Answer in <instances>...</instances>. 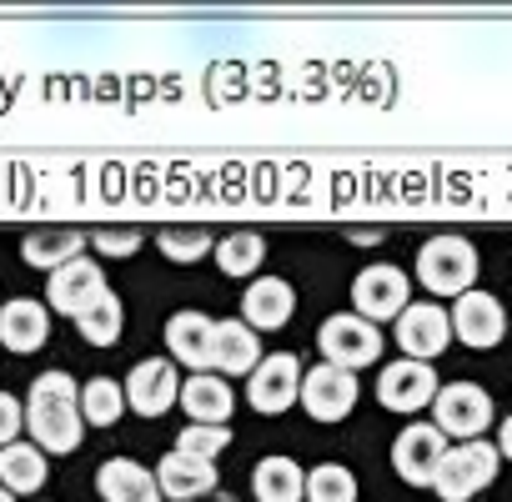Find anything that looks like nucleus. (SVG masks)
<instances>
[{"label":"nucleus","instance_id":"1","mask_svg":"<svg viewBox=\"0 0 512 502\" xmlns=\"http://www.w3.org/2000/svg\"><path fill=\"white\" fill-rule=\"evenodd\" d=\"M26 427H31L41 452H76L81 447L86 417H81V392L66 372H46V377L31 382Z\"/></svg>","mask_w":512,"mask_h":502},{"label":"nucleus","instance_id":"2","mask_svg":"<svg viewBox=\"0 0 512 502\" xmlns=\"http://www.w3.org/2000/svg\"><path fill=\"white\" fill-rule=\"evenodd\" d=\"M417 282L432 297H462V292H472V282H477V251H472V241L467 236H452V231L432 236L417 251Z\"/></svg>","mask_w":512,"mask_h":502},{"label":"nucleus","instance_id":"3","mask_svg":"<svg viewBox=\"0 0 512 502\" xmlns=\"http://www.w3.org/2000/svg\"><path fill=\"white\" fill-rule=\"evenodd\" d=\"M497 462H502V452L492 442H457V447H447L432 487L442 502H467L497 477Z\"/></svg>","mask_w":512,"mask_h":502},{"label":"nucleus","instance_id":"4","mask_svg":"<svg viewBox=\"0 0 512 502\" xmlns=\"http://www.w3.org/2000/svg\"><path fill=\"white\" fill-rule=\"evenodd\" d=\"M317 347H322V362L357 372V367H372L382 357V332L372 322H362L357 312H337L317 327Z\"/></svg>","mask_w":512,"mask_h":502},{"label":"nucleus","instance_id":"5","mask_svg":"<svg viewBox=\"0 0 512 502\" xmlns=\"http://www.w3.org/2000/svg\"><path fill=\"white\" fill-rule=\"evenodd\" d=\"M432 427L442 437H457V442H482L487 422H492V397L477 387V382H452V387H437L432 397Z\"/></svg>","mask_w":512,"mask_h":502},{"label":"nucleus","instance_id":"6","mask_svg":"<svg viewBox=\"0 0 512 502\" xmlns=\"http://www.w3.org/2000/svg\"><path fill=\"white\" fill-rule=\"evenodd\" d=\"M407 297H412V282H407V272L402 267H387V262H377V267H362L357 272V282H352V302H357V317L362 322H397L402 312H407Z\"/></svg>","mask_w":512,"mask_h":502},{"label":"nucleus","instance_id":"7","mask_svg":"<svg viewBox=\"0 0 512 502\" xmlns=\"http://www.w3.org/2000/svg\"><path fill=\"white\" fill-rule=\"evenodd\" d=\"M302 397V362L292 352H272L256 362L251 382H246V402L267 417H282L292 402Z\"/></svg>","mask_w":512,"mask_h":502},{"label":"nucleus","instance_id":"8","mask_svg":"<svg viewBox=\"0 0 512 502\" xmlns=\"http://www.w3.org/2000/svg\"><path fill=\"white\" fill-rule=\"evenodd\" d=\"M432 397H437V372H432V362L397 357V362H387L382 377H377V402L392 407V412H422V407H432Z\"/></svg>","mask_w":512,"mask_h":502},{"label":"nucleus","instance_id":"9","mask_svg":"<svg viewBox=\"0 0 512 502\" xmlns=\"http://www.w3.org/2000/svg\"><path fill=\"white\" fill-rule=\"evenodd\" d=\"M442 457H447V437H442L432 422H412V427H402V437L392 442V467H397V477L412 482V487H432Z\"/></svg>","mask_w":512,"mask_h":502},{"label":"nucleus","instance_id":"10","mask_svg":"<svg viewBox=\"0 0 512 502\" xmlns=\"http://www.w3.org/2000/svg\"><path fill=\"white\" fill-rule=\"evenodd\" d=\"M447 342H452V317L437 302H407V312L397 317V347L412 362H432L447 352Z\"/></svg>","mask_w":512,"mask_h":502},{"label":"nucleus","instance_id":"11","mask_svg":"<svg viewBox=\"0 0 512 502\" xmlns=\"http://www.w3.org/2000/svg\"><path fill=\"white\" fill-rule=\"evenodd\" d=\"M447 317H452V337H462L477 352H487V347H497L507 337V312H502V302L492 292H477V287L462 292Z\"/></svg>","mask_w":512,"mask_h":502},{"label":"nucleus","instance_id":"12","mask_svg":"<svg viewBox=\"0 0 512 502\" xmlns=\"http://www.w3.org/2000/svg\"><path fill=\"white\" fill-rule=\"evenodd\" d=\"M317 422H342L357 402V377L332 367V362H317L312 372H302V397H297Z\"/></svg>","mask_w":512,"mask_h":502},{"label":"nucleus","instance_id":"13","mask_svg":"<svg viewBox=\"0 0 512 502\" xmlns=\"http://www.w3.org/2000/svg\"><path fill=\"white\" fill-rule=\"evenodd\" d=\"M111 287H106V272L91 262V257H76V262H66L61 272H51V287H46V297H51V307L56 312H66L71 322L96 302V297H106Z\"/></svg>","mask_w":512,"mask_h":502},{"label":"nucleus","instance_id":"14","mask_svg":"<svg viewBox=\"0 0 512 502\" xmlns=\"http://www.w3.org/2000/svg\"><path fill=\"white\" fill-rule=\"evenodd\" d=\"M176 397H181V377H176L171 362L146 357V362L131 367V377H126V407H131V412H141V417H161Z\"/></svg>","mask_w":512,"mask_h":502},{"label":"nucleus","instance_id":"15","mask_svg":"<svg viewBox=\"0 0 512 502\" xmlns=\"http://www.w3.org/2000/svg\"><path fill=\"white\" fill-rule=\"evenodd\" d=\"M256 362H262V337H256L241 317L216 322V332H211V367L226 372V377H251Z\"/></svg>","mask_w":512,"mask_h":502},{"label":"nucleus","instance_id":"16","mask_svg":"<svg viewBox=\"0 0 512 502\" xmlns=\"http://www.w3.org/2000/svg\"><path fill=\"white\" fill-rule=\"evenodd\" d=\"M241 312H246V327H251V332H277V327L292 322L297 292H292L282 277H256L251 292L241 297Z\"/></svg>","mask_w":512,"mask_h":502},{"label":"nucleus","instance_id":"17","mask_svg":"<svg viewBox=\"0 0 512 502\" xmlns=\"http://www.w3.org/2000/svg\"><path fill=\"white\" fill-rule=\"evenodd\" d=\"M46 337H51V312H46L41 302L16 297V302L0 307V342H6L16 357L41 352V347H46Z\"/></svg>","mask_w":512,"mask_h":502},{"label":"nucleus","instance_id":"18","mask_svg":"<svg viewBox=\"0 0 512 502\" xmlns=\"http://www.w3.org/2000/svg\"><path fill=\"white\" fill-rule=\"evenodd\" d=\"M96 492H101V502H161L156 472H146L141 462H126V457H111L96 472Z\"/></svg>","mask_w":512,"mask_h":502},{"label":"nucleus","instance_id":"19","mask_svg":"<svg viewBox=\"0 0 512 502\" xmlns=\"http://www.w3.org/2000/svg\"><path fill=\"white\" fill-rule=\"evenodd\" d=\"M211 332H216L211 317H201V312H176V317L166 322V347H171V357L186 362L191 372H206V367H211Z\"/></svg>","mask_w":512,"mask_h":502},{"label":"nucleus","instance_id":"20","mask_svg":"<svg viewBox=\"0 0 512 502\" xmlns=\"http://www.w3.org/2000/svg\"><path fill=\"white\" fill-rule=\"evenodd\" d=\"M176 402L186 407V417H196V427H226V417H231V387L211 372L186 377Z\"/></svg>","mask_w":512,"mask_h":502},{"label":"nucleus","instance_id":"21","mask_svg":"<svg viewBox=\"0 0 512 502\" xmlns=\"http://www.w3.org/2000/svg\"><path fill=\"white\" fill-rule=\"evenodd\" d=\"M156 487H161V497L186 502V497H201V492L216 487V467L201 462V457H186V452H166L161 467H156Z\"/></svg>","mask_w":512,"mask_h":502},{"label":"nucleus","instance_id":"22","mask_svg":"<svg viewBox=\"0 0 512 502\" xmlns=\"http://www.w3.org/2000/svg\"><path fill=\"white\" fill-rule=\"evenodd\" d=\"M81 246H86V236H81L76 226H41V231H31V236L21 241V257H26L31 267L61 272L66 262L81 257Z\"/></svg>","mask_w":512,"mask_h":502},{"label":"nucleus","instance_id":"23","mask_svg":"<svg viewBox=\"0 0 512 502\" xmlns=\"http://www.w3.org/2000/svg\"><path fill=\"white\" fill-rule=\"evenodd\" d=\"M46 477H51V467H46L41 447H31V442L0 447V487H6L11 497H16V492H41Z\"/></svg>","mask_w":512,"mask_h":502},{"label":"nucleus","instance_id":"24","mask_svg":"<svg viewBox=\"0 0 512 502\" xmlns=\"http://www.w3.org/2000/svg\"><path fill=\"white\" fill-rule=\"evenodd\" d=\"M251 487L262 502H307V472L292 457H262Z\"/></svg>","mask_w":512,"mask_h":502},{"label":"nucleus","instance_id":"25","mask_svg":"<svg viewBox=\"0 0 512 502\" xmlns=\"http://www.w3.org/2000/svg\"><path fill=\"white\" fill-rule=\"evenodd\" d=\"M121 412H126V387H121V382L91 377V382L81 387V417H86L91 427H111V422H121Z\"/></svg>","mask_w":512,"mask_h":502},{"label":"nucleus","instance_id":"26","mask_svg":"<svg viewBox=\"0 0 512 502\" xmlns=\"http://www.w3.org/2000/svg\"><path fill=\"white\" fill-rule=\"evenodd\" d=\"M121 322H126V312H121V297H116V292L96 297V302L76 317V327H81V337H86L91 347H111V342L121 337Z\"/></svg>","mask_w":512,"mask_h":502},{"label":"nucleus","instance_id":"27","mask_svg":"<svg viewBox=\"0 0 512 502\" xmlns=\"http://www.w3.org/2000/svg\"><path fill=\"white\" fill-rule=\"evenodd\" d=\"M262 257H267V241L256 236V231H236V236H226L216 246V267L226 277H251L256 267H262Z\"/></svg>","mask_w":512,"mask_h":502},{"label":"nucleus","instance_id":"28","mask_svg":"<svg viewBox=\"0 0 512 502\" xmlns=\"http://www.w3.org/2000/svg\"><path fill=\"white\" fill-rule=\"evenodd\" d=\"M307 502H357V477L342 462H322L307 472Z\"/></svg>","mask_w":512,"mask_h":502},{"label":"nucleus","instance_id":"29","mask_svg":"<svg viewBox=\"0 0 512 502\" xmlns=\"http://www.w3.org/2000/svg\"><path fill=\"white\" fill-rule=\"evenodd\" d=\"M161 251L171 262H196V257H206L211 251V231L206 226H161Z\"/></svg>","mask_w":512,"mask_h":502},{"label":"nucleus","instance_id":"30","mask_svg":"<svg viewBox=\"0 0 512 502\" xmlns=\"http://www.w3.org/2000/svg\"><path fill=\"white\" fill-rule=\"evenodd\" d=\"M226 442H231V432L226 427H186L181 437H176V452H186V457H201V462H211L216 452H226Z\"/></svg>","mask_w":512,"mask_h":502},{"label":"nucleus","instance_id":"31","mask_svg":"<svg viewBox=\"0 0 512 502\" xmlns=\"http://www.w3.org/2000/svg\"><path fill=\"white\" fill-rule=\"evenodd\" d=\"M91 241H96V251H106V257H131V251L141 246V231H136V226H121V231L106 226V231H96Z\"/></svg>","mask_w":512,"mask_h":502},{"label":"nucleus","instance_id":"32","mask_svg":"<svg viewBox=\"0 0 512 502\" xmlns=\"http://www.w3.org/2000/svg\"><path fill=\"white\" fill-rule=\"evenodd\" d=\"M21 427H26V407L11 392H0V447H11Z\"/></svg>","mask_w":512,"mask_h":502},{"label":"nucleus","instance_id":"33","mask_svg":"<svg viewBox=\"0 0 512 502\" xmlns=\"http://www.w3.org/2000/svg\"><path fill=\"white\" fill-rule=\"evenodd\" d=\"M497 452L512 457V417H502V432H497Z\"/></svg>","mask_w":512,"mask_h":502},{"label":"nucleus","instance_id":"34","mask_svg":"<svg viewBox=\"0 0 512 502\" xmlns=\"http://www.w3.org/2000/svg\"><path fill=\"white\" fill-rule=\"evenodd\" d=\"M0 502H16V497H11V492H6V487H0Z\"/></svg>","mask_w":512,"mask_h":502}]
</instances>
